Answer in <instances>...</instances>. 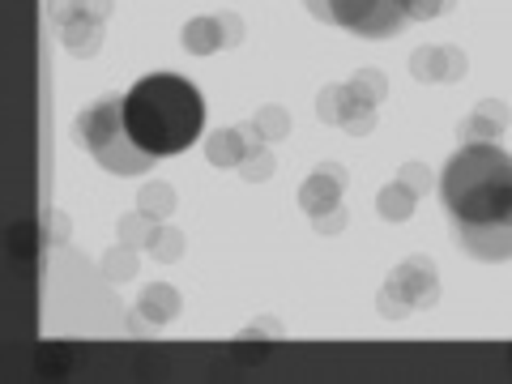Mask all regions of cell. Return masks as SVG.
Masks as SVG:
<instances>
[{"mask_svg":"<svg viewBox=\"0 0 512 384\" xmlns=\"http://www.w3.org/2000/svg\"><path fill=\"white\" fill-rule=\"evenodd\" d=\"M440 205L457 244L478 261H512V154L466 141L440 171Z\"/></svg>","mask_w":512,"mask_h":384,"instance_id":"obj_1","label":"cell"},{"mask_svg":"<svg viewBox=\"0 0 512 384\" xmlns=\"http://www.w3.org/2000/svg\"><path fill=\"white\" fill-rule=\"evenodd\" d=\"M124 128L150 158L184 154L205 128V99L180 73H150L124 94Z\"/></svg>","mask_w":512,"mask_h":384,"instance_id":"obj_2","label":"cell"},{"mask_svg":"<svg viewBox=\"0 0 512 384\" xmlns=\"http://www.w3.org/2000/svg\"><path fill=\"white\" fill-rule=\"evenodd\" d=\"M73 137H77V146H82L94 163H99L103 171H111V175H141V171H150L158 163V158L141 154L133 146V137H128V128H124V94H103L99 103H90L82 116H77Z\"/></svg>","mask_w":512,"mask_h":384,"instance_id":"obj_3","label":"cell"},{"mask_svg":"<svg viewBox=\"0 0 512 384\" xmlns=\"http://www.w3.org/2000/svg\"><path fill=\"white\" fill-rule=\"evenodd\" d=\"M312 18L342 26L359 39H389L406 22V0H303Z\"/></svg>","mask_w":512,"mask_h":384,"instance_id":"obj_4","label":"cell"},{"mask_svg":"<svg viewBox=\"0 0 512 384\" xmlns=\"http://www.w3.org/2000/svg\"><path fill=\"white\" fill-rule=\"evenodd\" d=\"M346 188V171L342 167H320L308 184L299 188V201H303V210L308 214H320V210H329V205H338V192Z\"/></svg>","mask_w":512,"mask_h":384,"instance_id":"obj_5","label":"cell"},{"mask_svg":"<svg viewBox=\"0 0 512 384\" xmlns=\"http://www.w3.org/2000/svg\"><path fill=\"white\" fill-rule=\"evenodd\" d=\"M218 26H222V18H197V22H188L184 26V47L201 56V52H214V47L231 43L227 35H218Z\"/></svg>","mask_w":512,"mask_h":384,"instance_id":"obj_6","label":"cell"},{"mask_svg":"<svg viewBox=\"0 0 512 384\" xmlns=\"http://www.w3.org/2000/svg\"><path fill=\"white\" fill-rule=\"evenodd\" d=\"M504 107L500 103H483V111H474V116L461 124V137H470V141H478V137H487V133H500L504 128Z\"/></svg>","mask_w":512,"mask_h":384,"instance_id":"obj_7","label":"cell"},{"mask_svg":"<svg viewBox=\"0 0 512 384\" xmlns=\"http://www.w3.org/2000/svg\"><path fill=\"white\" fill-rule=\"evenodd\" d=\"M414 210V192L406 197V184H393V188H384V197H380V214L384 218H406Z\"/></svg>","mask_w":512,"mask_h":384,"instance_id":"obj_8","label":"cell"},{"mask_svg":"<svg viewBox=\"0 0 512 384\" xmlns=\"http://www.w3.org/2000/svg\"><path fill=\"white\" fill-rule=\"evenodd\" d=\"M239 137H244V133H235V128H222V133L210 141V158H214V163H222V167L239 163V154H231V146H235Z\"/></svg>","mask_w":512,"mask_h":384,"instance_id":"obj_9","label":"cell"},{"mask_svg":"<svg viewBox=\"0 0 512 384\" xmlns=\"http://www.w3.org/2000/svg\"><path fill=\"white\" fill-rule=\"evenodd\" d=\"M453 0H406V18H431V13L448 9Z\"/></svg>","mask_w":512,"mask_h":384,"instance_id":"obj_10","label":"cell"},{"mask_svg":"<svg viewBox=\"0 0 512 384\" xmlns=\"http://www.w3.org/2000/svg\"><path fill=\"white\" fill-rule=\"evenodd\" d=\"M342 222H346V214L338 210L333 218H316V227H320V231H333V227H342Z\"/></svg>","mask_w":512,"mask_h":384,"instance_id":"obj_11","label":"cell"}]
</instances>
